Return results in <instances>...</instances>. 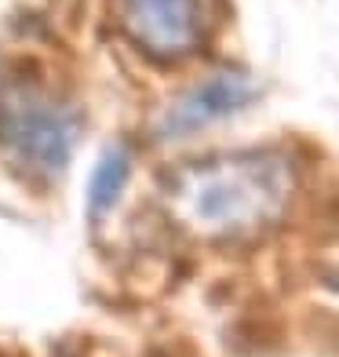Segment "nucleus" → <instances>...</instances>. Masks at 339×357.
<instances>
[{
    "instance_id": "obj_1",
    "label": "nucleus",
    "mask_w": 339,
    "mask_h": 357,
    "mask_svg": "<svg viewBox=\"0 0 339 357\" xmlns=\"http://www.w3.org/2000/svg\"><path fill=\"white\" fill-rule=\"evenodd\" d=\"M292 197V165L273 150L223 153L186 165L168 183V208L201 237H252Z\"/></svg>"
},
{
    "instance_id": "obj_2",
    "label": "nucleus",
    "mask_w": 339,
    "mask_h": 357,
    "mask_svg": "<svg viewBox=\"0 0 339 357\" xmlns=\"http://www.w3.org/2000/svg\"><path fill=\"white\" fill-rule=\"evenodd\" d=\"M77 132V109L44 91L33 77H11L0 84V146L22 172L40 178L62 175Z\"/></svg>"
},
{
    "instance_id": "obj_3",
    "label": "nucleus",
    "mask_w": 339,
    "mask_h": 357,
    "mask_svg": "<svg viewBox=\"0 0 339 357\" xmlns=\"http://www.w3.org/2000/svg\"><path fill=\"white\" fill-rule=\"evenodd\" d=\"M124 29L150 59H183L201 44V0H124Z\"/></svg>"
},
{
    "instance_id": "obj_4",
    "label": "nucleus",
    "mask_w": 339,
    "mask_h": 357,
    "mask_svg": "<svg viewBox=\"0 0 339 357\" xmlns=\"http://www.w3.org/2000/svg\"><path fill=\"white\" fill-rule=\"evenodd\" d=\"M259 88L255 80L241 70H219L212 77L197 80L186 95H179L160 117V135H190L204 124H216L230 113L245 109Z\"/></svg>"
},
{
    "instance_id": "obj_5",
    "label": "nucleus",
    "mask_w": 339,
    "mask_h": 357,
    "mask_svg": "<svg viewBox=\"0 0 339 357\" xmlns=\"http://www.w3.org/2000/svg\"><path fill=\"white\" fill-rule=\"evenodd\" d=\"M128 175H132V157H128L124 146H113V150L99 157V165L91 168V178H88L91 219H103L106 212H113V204L121 201V193L128 186Z\"/></svg>"
}]
</instances>
